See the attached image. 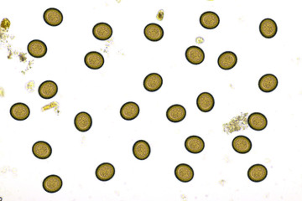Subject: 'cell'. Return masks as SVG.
<instances>
[{
    "label": "cell",
    "mask_w": 302,
    "mask_h": 201,
    "mask_svg": "<svg viewBox=\"0 0 302 201\" xmlns=\"http://www.w3.org/2000/svg\"><path fill=\"white\" fill-rule=\"evenodd\" d=\"M186 58L189 63L192 65H200L205 60V53L201 47L193 45L187 49Z\"/></svg>",
    "instance_id": "6da1fadb"
},
{
    "label": "cell",
    "mask_w": 302,
    "mask_h": 201,
    "mask_svg": "<svg viewBox=\"0 0 302 201\" xmlns=\"http://www.w3.org/2000/svg\"><path fill=\"white\" fill-rule=\"evenodd\" d=\"M278 78L273 74H265L259 81V88L265 93L272 92L278 87Z\"/></svg>",
    "instance_id": "7a4b0ae2"
},
{
    "label": "cell",
    "mask_w": 302,
    "mask_h": 201,
    "mask_svg": "<svg viewBox=\"0 0 302 201\" xmlns=\"http://www.w3.org/2000/svg\"><path fill=\"white\" fill-rule=\"evenodd\" d=\"M238 63V57L232 51H225L219 55L218 59V66L221 69L228 71L233 69Z\"/></svg>",
    "instance_id": "3957f363"
},
{
    "label": "cell",
    "mask_w": 302,
    "mask_h": 201,
    "mask_svg": "<svg viewBox=\"0 0 302 201\" xmlns=\"http://www.w3.org/2000/svg\"><path fill=\"white\" fill-rule=\"evenodd\" d=\"M185 147L190 153L198 154L205 148V143L198 136H190L185 141Z\"/></svg>",
    "instance_id": "277c9868"
},
{
    "label": "cell",
    "mask_w": 302,
    "mask_h": 201,
    "mask_svg": "<svg viewBox=\"0 0 302 201\" xmlns=\"http://www.w3.org/2000/svg\"><path fill=\"white\" fill-rule=\"evenodd\" d=\"M260 32L266 39H272L278 32V26L275 20L271 18H264L260 23Z\"/></svg>",
    "instance_id": "5b68a950"
},
{
    "label": "cell",
    "mask_w": 302,
    "mask_h": 201,
    "mask_svg": "<svg viewBox=\"0 0 302 201\" xmlns=\"http://www.w3.org/2000/svg\"><path fill=\"white\" fill-rule=\"evenodd\" d=\"M144 34H145V38L150 41L157 42L163 38L164 30L160 24L152 23V24L146 25V27L144 30Z\"/></svg>",
    "instance_id": "8992f818"
},
{
    "label": "cell",
    "mask_w": 302,
    "mask_h": 201,
    "mask_svg": "<svg viewBox=\"0 0 302 201\" xmlns=\"http://www.w3.org/2000/svg\"><path fill=\"white\" fill-rule=\"evenodd\" d=\"M104 57L103 55L97 51H91L85 55L84 63L89 69L98 70L104 65Z\"/></svg>",
    "instance_id": "52a82bcc"
},
{
    "label": "cell",
    "mask_w": 302,
    "mask_h": 201,
    "mask_svg": "<svg viewBox=\"0 0 302 201\" xmlns=\"http://www.w3.org/2000/svg\"><path fill=\"white\" fill-rule=\"evenodd\" d=\"M163 85V78L158 73L149 74L144 80V87L150 92H154L160 90Z\"/></svg>",
    "instance_id": "ba28073f"
},
{
    "label": "cell",
    "mask_w": 302,
    "mask_h": 201,
    "mask_svg": "<svg viewBox=\"0 0 302 201\" xmlns=\"http://www.w3.org/2000/svg\"><path fill=\"white\" fill-rule=\"evenodd\" d=\"M200 24L207 30H214L220 24V18L216 13L208 11L200 17Z\"/></svg>",
    "instance_id": "9c48e42d"
},
{
    "label": "cell",
    "mask_w": 302,
    "mask_h": 201,
    "mask_svg": "<svg viewBox=\"0 0 302 201\" xmlns=\"http://www.w3.org/2000/svg\"><path fill=\"white\" fill-rule=\"evenodd\" d=\"M233 148L235 152L240 154H246L249 153L252 149V142L246 136H238L233 140L232 143Z\"/></svg>",
    "instance_id": "30bf717a"
},
{
    "label": "cell",
    "mask_w": 302,
    "mask_h": 201,
    "mask_svg": "<svg viewBox=\"0 0 302 201\" xmlns=\"http://www.w3.org/2000/svg\"><path fill=\"white\" fill-rule=\"evenodd\" d=\"M248 124L251 129L262 131L268 125V120L264 115L260 112H254L248 117Z\"/></svg>",
    "instance_id": "8fae6325"
},
{
    "label": "cell",
    "mask_w": 302,
    "mask_h": 201,
    "mask_svg": "<svg viewBox=\"0 0 302 201\" xmlns=\"http://www.w3.org/2000/svg\"><path fill=\"white\" fill-rule=\"evenodd\" d=\"M11 117L16 121H24L30 117V108L26 104L19 102L15 103L9 110Z\"/></svg>",
    "instance_id": "7c38bea8"
},
{
    "label": "cell",
    "mask_w": 302,
    "mask_h": 201,
    "mask_svg": "<svg viewBox=\"0 0 302 201\" xmlns=\"http://www.w3.org/2000/svg\"><path fill=\"white\" fill-rule=\"evenodd\" d=\"M187 111L184 107L178 104L170 106L166 111V117L171 123H180L185 119Z\"/></svg>",
    "instance_id": "4fadbf2b"
},
{
    "label": "cell",
    "mask_w": 302,
    "mask_h": 201,
    "mask_svg": "<svg viewBox=\"0 0 302 201\" xmlns=\"http://www.w3.org/2000/svg\"><path fill=\"white\" fill-rule=\"evenodd\" d=\"M139 107L137 103L133 102H126L120 108L121 117L124 120L132 121L139 116Z\"/></svg>",
    "instance_id": "5bb4252c"
},
{
    "label": "cell",
    "mask_w": 302,
    "mask_h": 201,
    "mask_svg": "<svg viewBox=\"0 0 302 201\" xmlns=\"http://www.w3.org/2000/svg\"><path fill=\"white\" fill-rule=\"evenodd\" d=\"M43 18L45 23L49 24L50 26L56 27V26L60 25L63 21V15L61 14L59 9L50 8L45 10L43 15Z\"/></svg>",
    "instance_id": "9a60e30c"
},
{
    "label": "cell",
    "mask_w": 302,
    "mask_h": 201,
    "mask_svg": "<svg viewBox=\"0 0 302 201\" xmlns=\"http://www.w3.org/2000/svg\"><path fill=\"white\" fill-rule=\"evenodd\" d=\"M214 97L208 92H203L200 94L196 99V106L200 111L203 112L211 111L214 108Z\"/></svg>",
    "instance_id": "2e32d148"
},
{
    "label": "cell",
    "mask_w": 302,
    "mask_h": 201,
    "mask_svg": "<svg viewBox=\"0 0 302 201\" xmlns=\"http://www.w3.org/2000/svg\"><path fill=\"white\" fill-rule=\"evenodd\" d=\"M175 175L179 181H181L182 183H188L193 180V168L187 164H181L176 166L175 169Z\"/></svg>",
    "instance_id": "e0dca14e"
},
{
    "label": "cell",
    "mask_w": 302,
    "mask_h": 201,
    "mask_svg": "<svg viewBox=\"0 0 302 201\" xmlns=\"http://www.w3.org/2000/svg\"><path fill=\"white\" fill-rule=\"evenodd\" d=\"M93 35L96 39L105 41L110 39L113 36V29L107 23H98L94 25Z\"/></svg>",
    "instance_id": "ac0fdd59"
},
{
    "label": "cell",
    "mask_w": 302,
    "mask_h": 201,
    "mask_svg": "<svg viewBox=\"0 0 302 201\" xmlns=\"http://www.w3.org/2000/svg\"><path fill=\"white\" fill-rule=\"evenodd\" d=\"M57 84L53 81H45L40 84L38 89L39 96L44 99H51L57 94Z\"/></svg>",
    "instance_id": "d6986e66"
},
{
    "label": "cell",
    "mask_w": 302,
    "mask_h": 201,
    "mask_svg": "<svg viewBox=\"0 0 302 201\" xmlns=\"http://www.w3.org/2000/svg\"><path fill=\"white\" fill-rule=\"evenodd\" d=\"M268 170L263 164H254L251 166L248 171V177L252 182L260 183L265 180Z\"/></svg>",
    "instance_id": "ffe728a7"
},
{
    "label": "cell",
    "mask_w": 302,
    "mask_h": 201,
    "mask_svg": "<svg viewBox=\"0 0 302 201\" xmlns=\"http://www.w3.org/2000/svg\"><path fill=\"white\" fill-rule=\"evenodd\" d=\"M32 153L37 159H47L52 155V147L46 142H37L32 147Z\"/></svg>",
    "instance_id": "44dd1931"
},
{
    "label": "cell",
    "mask_w": 302,
    "mask_h": 201,
    "mask_svg": "<svg viewBox=\"0 0 302 201\" xmlns=\"http://www.w3.org/2000/svg\"><path fill=\"white\" fill-rule=\"evenodd\" d=\"M62 180L57 175H49L43 181V189L46 192L57 193L62 188Z\"/></svg>",
    "instance_id": "7402d4cb"
},
{
    "label": "cell",
    "mask_w": 302,
    "mask_h": 201,
    "mask_svg": "<svg viewBox=\"0 0 302 201\" xmlns=\"http://www.w3.org/2000/svg\"><path fill=\"white\" fill-rule=\"evenodd\" d=\"M151 153V147L150 144L145 140H139L133 144V156L139 160H145L148 159Z\"/></svg>",
    "instance_id": "603a6c76"
},
{
    "label": "cell",
    "mask_w": 302,
    "mask_h": 201,
    "mask_svg": "<svg viewBox=\"0 0 302 201\" xmlns=\"http://www.w3.org/2000/svg\"><path fill=\"white\" fill-rule=\"evenodd\" d=\"M27 50L29 54L35 58L44 57L47 53V46L39 39L31 40L28 45Z\"/></svg>",
    "instance_id": "cb8c5ba5"
},
{
    "label": "cell",
    "mask_w": 302,
    "mask_h": 201,
    "mask_svg": "<svg viewBox=\"0 0 302 201\" xmlns=\"http://www.w3.org/2000/svg\"><path fill=\"white\" fill-rule=\"evenodd\" d=\"M74 124H75L76 128L80 132H88L93 125V119L88 113L82 111L76 116Z\"/></svg>",
    "instance_id": "d4e9b609"
},
{
    "label": "cell",
    "mask_w": 302,
    "mask_h": 201,
    "mask_svg": "<svg viewBox=\"0 0 302 201\" xmlns=\"http://www.w3.org/2000/svg\"><path fill=\"white\" fill-rule=\"evenodd\" d=\"M115 174V168L109 163H103L96 169V177L103 182L112 180Z\"/></svg>",
    "instance_id": "484cf974"
}]
</instances>
